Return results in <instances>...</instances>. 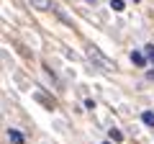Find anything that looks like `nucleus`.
<instances>
[{
    "label": "nucleus",
    "mask_w": 154,
    "mask_h": 144,
    "mask_svg": "<svg viewBox=\"0 0 154 144\" xmlns=\"http://www.w3.org/2000/svg\"><path fill=\"white\" fill-rule=\"evenodd\" d=\"M85 54H88V59L93 62L95 67H100L103 72H113V70H116V64H113V62H110V59H108V57H105L100 49H95L93 44H90V46H85Z\"/></svg>",
    "instance_id": "nucleus-1"
},
{
    "label": "nucleus",
    "mask_w": 154,
    "mask_h": 144,
    "mask_svg": "<svg viewBox=\"0 0 154 144\" xmlns=\"http://www.w3.org/2000/svg\"><path fill=\"white\" fill-rule=\"evenodd\" d=\"M131 62H134L136 67H146L149 57H146V52H136V49H134V52H131Z\"/></svg>",
    "instance_id": "nucleus-2"
},
{
    "label": "nucleus",
    "mask_w": 154,
    "mask_h": 144,
    "mask_svg": "<svg viewBox=\"0 0 154 144\" xmlns=\"http://www.w3.org/2000/svg\"><path fill=\"white\" fill-rule=\"evenodd\" d=\"M33 98H36V100H38V103H44V105H46V108H54V105H57V103H54V100H51V98H49V95H46V93H44V90H33Z\"/></svg>",
    "instance_id": "nucleus-3"
},
{
    "label": "nucleus",
    "mask_w": 154,
    "mask_h": 144,
    "mask_svg": "<svg viewBox=\"0 0 154 144\" xmlns=\"http://www.w3.org/2000/svg\"><path fill=\"white\" fill-rule=\"evenodd\" d=\"M8 139H11L13 144H23V142H26V136H23L18 129H8Z\"/></svg>",
    "instance_id": "nucleus-4"
},
{
    "label": "nucleus",
    "mask_w": 154,
    "mask_h": 144,
    "mask_svg": "<svg viewBox=\"0 0 154 144\" xmlns=\"http://www.w3.org/2000/svg\"><path fill=\"white\" fill-rule=\"evenodd\" d=\"M28 3L36 11H51V0H28Z\"/></svg>",
    "instance_id": "nucleus-5"
},
{
    "label": "nucleus",
    "mask_w": 154,
    "mask_h": 144,
    "mask_svg": "<svg viewBox=\"0 0 154 144\" xmlns=\"http://www.w3.org/2000/svg\"><path fill=\"white\" fill-rule=\"evenodd\" d=\"M141 121L146 124V126L154 129V111H144V113H141Z\"/></svg>",
    "instance_id": "nucleus-6"
},
{
    "label": "nucleus",
    "mask_w": 154,
    "mask_h": 144,
    "mask_svg": "<svg viewBox=\"0 0 154 144\" xmlns=\"http://www.w3.org/2000/svg\"><path fill=\"white\" fill-rule=\"evenodd\" d=\"M108 136H110V142H123V134L118 129H108Z\"/></svg>",
    "instance_id": "nucleus-7"
},
{
    "label": "nucleus",
    "mask_w": 154,
    "mask_h": 144,
    "mask_svg": "<svg viewBox=\"0 0 154 144\" xmlns=\"http://www.w3.org/2000/svg\"><path fill=\"white\" fill-rule=\"evenodd\" d=\"M110 8H113L116 13H121L123 8H126V3H123V0H110Z\"/></svg>",
    "instance_id": "nucleus-8"
},
{
    "label": "nucleus",
    "mask_w": 154,
    "mask_h": 144,
    "mask_svg": "<svg viewBox=\"0 0 154 144\" xmlns=\"http://www.w3.org/2000/svg\"><path fill=\"white\" fill-rule=\"evenodd\" d=\"M54 13H57V16H59V18H62V21H64V23H67V26H72V21H69V16H67V13H64V11H59V8H54Z\"/></svg>",
    "instance_id": "nucleus-9"
},
{
    "label": "nucleus",
    "mask_w": 154,
    "mask_h": 144,
    "mask_svg": "<svg viewBox=\"0 0 154 144\" xmlns=\"http://www.w3.org/2000/svg\"><path fill=\"white\" fill-rule=\"evenodd\" d=\"M85 108L88 111H95V100H85Z\"/></svg>",
    "instance_id": "nucleus-10"
},
{
    "label": "nucleus",
    "mask_w": 154,
    "mask_h": 144,
    "mask_svg": "<svg viewBox=\"0 0 154 144\" xmlns=\"http://www.w3.org/2000/svg\"><path fill=\"white\" fill-rule=\"evenodd\" d=\"M131 3H141V0H131Z\"/></svg>",
    "instance_id": "nucleus-11"
}]
</instances>
